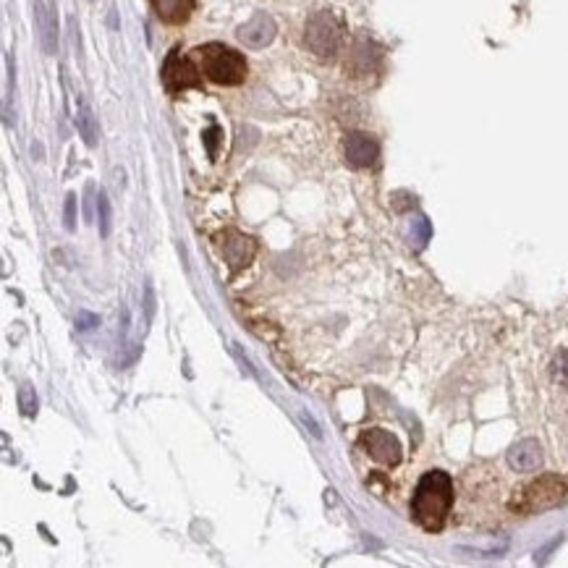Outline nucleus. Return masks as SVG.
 Segmentation results:
<instances>
[{
  "instance_id": "obj_16",
  "label": "nucleus",
  "mask_w": 568,
  "mask_h": 568,
  "mask_svg": "<svg viewBox=\"0 0 568 568\" xmlns=\"http://www.w3.org/2000/svg\"><path fill=\"white\" fill-rule=\"evenodd\" d=\"M97 210H100V233L107 236L110 223H113V212H110V199H107L106 191H100V197H97Z\"/></svg>"
},
{
  "instance_id": "obj_24",
  "label": "nucleus",
  "mask_w": 568,
  "mask_h": 568,
  "mask_svg": "<svg viewBox=\"0 0 568 568\" xmlns=\"http://www.w3.org/2000/svg\"><path fill=\"white\" fill-rule=\"evenodd\" d=\"M32 155H37V160H40V155H43V147H40V145H32Z\"/></svg>"
},
{
  "instance_id": "obj_19",
  "label": "nucleus",
  "mask_w": 568,
  "mask_h": 568,
  "mask_svg": "<svg viewBox=\"0 0 568 568\" xmlns=\"http://www.w3.org/2000/svg\"><path fill=\"white\" fill-rule=\"evenodd\" d=\"M100 325V317L92 315V312H79L76 315V330H92V328H97Z\"/></svg>"
},
{
  "instance_id": "obj_10",
  "label": "nucleus",
  "mask_w": 568,
  "mask_h": 568,
  "mask_svg": "<svg viewBox=\"0 0 568 568\" xmlns=\"http://www.w3.org/2000/svg\"><path fill=\"white\" fill-rule=\"evenodd\" d=\"M508 463L513 472H537L543 466V445L537 441H519L508 451Z\"/></svg>"
},
{
  "instance_id": "obj_1",
  "label": "nucleus",
  "mask_w": 568,
  "mask_h": 568,
  "mask_svg": "<svg viewBox=\"0 0 568 568\" xmlns=\"http://www.w3.org/2000/svg\"><path fill=\"white\" fill-rule=\"evenodd\" d=\"M451 505H453V482L451 477L441 472V469H432L427 472L417 484V492L411 498V516L414 522L427 529V532H441L445 526V519L451 513Z\"/></svg>"
},
{
  "instance_id": "obj_15",
  "label": "nucleus",
  "mask_w": 568,
  "mask_h": 568,
  "mask_svg": "<svg viewBox=\"0 0 568 568\" xmlns=\"http://www.w3.org/2000/svg\"><path fill=\"white\" fill-rule=\"evenodd\" d=\"M19 409H22L24 417H35L37 414V396H35L32 385H24L22 390H19Z\"/></svg>"
},
{
  "instance_id": "obj_17",
  "label": "nucleus",
  "mask_w": 568,
  "mask_h": 568,
  "mask_svg": "<svg viewBox=\"0 0 568 568\" xmlns=\"http://www.w3.org/2000/svg\"><path fill=\"white\" fill-rule=\"evenodd\" d=\"M553 375L555 380L561 382V385H566L568 388V351H561L555 361H553Z\"/></svg>"
},
{
  "instance_id": "obj_11",
  "label": "nucleus",
  "mask_w": 568,
  "mask_h": 568,
  "mask_svg": "<svg viewBox=\"0 0 568 568\" xmlns=\"http://www.w3.org/2000/svg\"><path fill=\"white\" fill-rule=\"evenodd\" d=\"M35 22H37L45 53L47 56L58 53V24H56V14L45 5V0H35Z\"/></svg>"
},
{
  "instance_id": "obj_5",
  "label": "nucleus",
  "mask_w": 568,
  "mask_h": 568,
  "mask_svg": "<svg viewBox=\"0 0 568 568\" xmlns=\"http://www.w3.org/2000/svg\"><path fill=\"white\" fill-rule=\"evenodd\" d=\"M359 448H361L370 459H375L378 463H382V466H399L401 459H403L399 438L390 435V432H385V430H380V427L364 430V432L359 435Z\"/></svg>"
},
{
  "instance_id": "obj_14",
  "label": "nucleus",
  "mask_w": 568,
  "mask_h": 568,
  "mask_svg": "<svg viewBox=\"0 0 568 568\" xmlns=\"http://www.w3.org/2000/svg\"><path fill=\"white\" fill-rule=\"evenodd\" d=\"M76 128H79L82 139L86 142V147H95V145H97V121H95V113H92V107L86 106L85 100H79Z\"/></svg>"
},
{
  "instance_id": "obj_22",
  "label": "nucleus",
  "mask_w": 568,
  "mask_h": 568,
  "mask_svg": "<svg viewBox=\"0 0 568 568\" xmlns=\"http://www.w3.org/2000/svg\"><path fill=\"white\" fill-rule=\"evenodd\" d=\"M218 134H220V128L212 127L208 134H205V142H208V149H210V155L215 157V147H218Z\"/></svg>"
},
{
  "instance_id": "obj_21",
  "label": "nucleus",
  "mask_w": 568,
  "mask_h": 568,
  "mask_svg": "<svg viewBox=\"0 0 568 568\" xmlns=\"http://www.w3.org/2000/svg\"><path fill=\"white\" fill-rule=\"evenodd\" d=\"M95 218V184H86V220Z\"/></svg>"
},
{
  "instance_id": "obj_2",
  "label": "nucleus",
  "mask_w": 568,
  "mask_h": 568,
  "mask_svg": "<svg viewBox=\"0 0 568 568\" xmlns=\"http://www.w3.org/2000/svg\"><path fill=\"white\" fill-rule=\"evenodd\" d=\"M194 56L199 58L205 76L223 86H236L247 79V61L241 53H236L231 47L220 43H208L194 50Z\"/></svg>"
},
{
  "instance_id": "obj_23",
  "label": "nucleus",
  "mask_w": 568,
  "mask_h": 568,
  "mask_svg": "<svg viewBox=\"0 0 568 568\" xmlns=\"http://www.w3.org/2000/svg\"><path fill=\"white\" fill-rule=\"evenodd\" d=\"M145 309H147V320H152V312H155V296H152V286H147L145 289Z\"/></svg>"
},
{
  "instance_id": "obj_12",
  "label": "nucleus",
  "mask_w": 568,
  "mask_h": 568,
  "mask_svg": "<svg viewBox=\"0 0 568 568\" xmlns=\"http://www.w3.org/2000/svg\"><path fill=\"white\" fill-rule=\"evenodd\" d=\"M378 47L372 43H367V40H357V45L351 47L349 61H346V71H351L354 76H364V74H370L378 66Z\"/></svg>"
},
{
  "instance_id": "obj_6",
  "label": "nucleus",
  "mask_w": 568,
  "mask_h": 568,
  "mask_svg": "<svg viewBox=\"0 0 568 568\" xmlns=\"http://www.w3.org/2000/svg\"><path fill=\"white\" fill-rule=\"evenodd\" d=\"M218 247L223 252V259L231 268V275L241 273L252 262L254 254H257V241H254L252 236H244V233L233 231V228L218 236Z\"/></svg>"
},
{
  "instance_id": "obj_18",
  "label": "nucleus",
  "mask_w": 568,
  "mask_h": 568,
  "mask_svg": "<svg viewBox=\"0 0 568 568\" xmlns=\"http://www.w3.org/2000/svg\"><path fill=\"white\" fill-rule=\"evenodd\" d=\"M64 223L66 231H76V194H68V197H66Z\"/></svg>"
},
{
  "instance_id": "obj_13",
  "label": "nucleus",
  "mask_w": 568,
  "mask_h": 568,
  "mask_svg": "<svg viewBox=\"0 0 568 568\" xmlns=\"http://www.w3.org/2000/svg\"><path fill=\"white\" fill-rule=\"evenodd\" d=\"M152 5L166 24H184L194 11V0H152Z\"/></svg>"
},
{
  "instance_id": "obj_9",
  "label": "nucleus",
  "mask_w": 568,
  "mask_h": 568,
  "mask_svg": "<svg viewBox=\"0 0 568 568\" xmlns=\"http://www.w3.org/2000/svg\"><path fill=\"white\" fill-rule=\"evenodd\" d=\"M275 32H278V26H275L273 16H268V14H262V11H259V14H254L249 22L238 26L236 37L247 45V47L259 50V47H265V45L273 43Z\"/></svg>"
},
{
  "instance_id": "obj_8",
  "label": "nucleus",
  "mask_w": 568,
  "mask_h": 568,
  "mask_svg": "<svg viewBox=\"0 0 568 568\" xmlns=\"http://www.w3.org/2000/svg\"><path fill=\"white\" fill-rule=\"evenodd\" d=\"M343 152H346L349 166H354V168H372L380 157L378 142L370 134H361V131H354V134L346 137Z\"/></svg>"
},
{
  "instance_id": "obj_3",
  "label": "nucleus",
  "mask_w": 568,
  "mask_h": 568,
  "mask_svg": "<svg viewBox=\"0 0 568 568\" xmlns=\"http://www.w3.org/2000/svg\"><path fill=\"white\" fill-rule=\"evenodd\" d=\"M568 495V482L558 474H543L537 480L524 484L513 498H511V511L516 513H540L547 508H555L563 503Z\"/></svg>"
},
{
  "instance_id": "obj_4",
  "label": "nucleus",
  "mask_w": 568,
  "mask_h": 568,
  "mask_svg": "<svg viewBox=\"0 0 568 568\" xmlns=\"http://www.w3.org/2000/svg\"><path fill=\"white\" fill-rule=\"evenodd\" d=\"M304 45L315 53L317 58H333L340 47V24L333 14L320 11L304 29Z\"/></svg>"
},
{
  "instance_id": "obj_7",
  "label": "nucleus",
  "mask_w": 568,
  "mask_h": 568,
  "mask_svg": "<svg viewBox=\"0 0 568 568\" xmlns=\"http://www.w3.org/2000/svg\"><path fill=\"white\" fill-rule=\"evenodd\" d=\"M163 85L168 86V92H184L191 86H199L202 82L197 66L189 58H184L178 50H173L163 64Z\"/></svg>"
},
{
  "instance_id": "obj_20",
  "label": "nucleus",
  "mask_w": 568,
  "mask_h": 568,
  "mask_svg": "<svg viewBox=\"0 0 568 568\" xmlns=\"http://www.w3.org/2000/svg\"><path fill=\"white\" fill-rule=\"evenodd\" d=\"M427 238H430V226H427L424 218H417V220H414V244H417V247H424Z\"/></svg>"
}]
</instances>
